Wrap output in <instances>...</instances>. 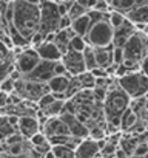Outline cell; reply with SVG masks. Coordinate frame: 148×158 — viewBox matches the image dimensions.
<instances>
[{
    "instance_id": "1",
    "label": "cell",
    "mask_w": 148,
    "mask_h": 158,
    "mask_svg": "<svg viewBox=\"0 0 148 158\" xmlns=\"http://www.w3.org/2000/svg\"><path fill=\"white\" fill-rule=\"evenodd\" d=\"M11 6H13L11 25L29 45V39L39 31V5L13 0Z\"/></svg>"
},
{
    "instance_id": "2",
    "label": "cell",
    "mask_w": 148,
    "mask_h": 158,
    "mask_svg": "<svg viewBox=\"0 0 148 158\" xmlns=\"http://www.w3.org/2000/svg\"><path fill=\"white\" fill-rule=\"evenodd\" d=\"M122 67L128 73L139 71V64L146 59V33L134 31L122 47Z\"/></svg>"
},
{
    "instance_id": "3",
    "label": "cell",
    "mask_w": 148,
    "mask_h": 158,
    "mask_svg": "<svg viewBox=\"0 0 148 158\" xmlns=\"http://www.w3.org/2000/svg\"><path fill=\"white\" fill-rule=\"evenodd\" d=\"M84 40L88 47H93V48H100V47L111 45V42H113V28L108 22V16L100 19V20L91 22L90 30L87 31Z\"/></svg>"
},
{
    "instance_id": "4",
    "label": "cell",
    "mask_w": 148,
    "mask_h": 158,
    "mask_svg": "<svg viewBox=\"0 0 148 158\" xmlns=\"http://www.w3.org/2000/svg\"><path fill=\"white\" fill-rule=\"evenodd\" d=\"M116 82L130 99L146 96V74H143L142 71H134L116 77Z\"/></svg>"
},
{
    "instance_id": "5",
    "label": "cell",
    "mask_w": 148,
    "mask_h": 158,
    "mask_svg": "<svg viewBox=\"0 0 148 158\" xmlns=\"http://www.w3.org/2000/svg\"><path fill=\"white\" fill-rule=\"evenodd\" d=\"M60 14L57 13V3L51 0H40L39 2V33L46 36L59 30Z\"/></svg>"
},
{
    "instance_id": "6",
    "label": "cell",
    "mask_w": 148,
    "mask_h": 158,
    "mask_svg": "<svg viewBox=\"0 0 148 158\" xmlns=\"http://www.w3.org/2000/svg\"><path fill=\"white\" fill-rule=\"evenodd\" d=\"M13 93H16L22 101H28V102H37L43 95L49 93L46 84H39V82H33L28 81L25 77H20L19 81L14 82V90Z\"/></svg>"
},
{
    "instance_id": "7",
    "label": "cell",
    "mask_w": 148,
    "mask_h": 158,
    "mask_svg": "<svg viewBox=\"0 0 148 158\" xmlns=\"http://www.w3.org/2000/svg\"><path fill=\"white\" fill-rule=\"evenodd\" d=\"M39 62H40V57L37 56L36 50L31 47L23 48L20 53L14 54V70H17L22 74V77L29 74Z\"/></svg>"
},
{
    "instance_id": "8",
    "label": "cell",
    "mask_w": 148,
    "mask_h": 158,
    "mask_svg": "<svg viewBox=\"0 0 148 158\" xmlns=\"http://www.w3.org/2000/svg\"><path fill=\"white\" fill-rule=\"evenodd\" d=\"M60 62L63 64L65 67V71L68 76H77L85 70V65H84V57H82V53L80 51H74V50H68L65 54H62V59Z\"/></svg>"
},
{
    "instance_id": "9",
    "label": "cell",
    "mask_w": 148,
    "mask_h": 158,
    "mask_svg": "<svg viewBox=\"0 0 148 158\" xmlns=\"http://www.w3.org/2000/svg\"><path fill=\"white\" fill-rule=\"evenodd\" d=\"M40 132L46 136V139H49V138H53V136H71L68 127H66L65 123L60 119V116L46 118V119L40 124Z\"/></svg>"
},
{
    "instance_id": "10",
    "label": "cell",
    "mask_w": 148,
    "mask_h": 158,
    "mask_svg": "<svg viewBox=\"0 0 148 158\" xmlns=\"http://www.w3.org/2000/svg\"><path fill=\"white\" fill-rule=\"evenodd\" d=\"M54 76V62H48V60H40L36 68L25 76V79L33 82H39V84H46L49 79Z\"/></svg>"
},
{
    "instance_id": "11",
    "label": "cell",
    "mask_w": 148,
    "mask_h": 158,
    "mask_svg": "<svg viewBox=\"0 0 148 158\" xmlns=\"http://www.w3.org/2000/svg\"><path fill=\"white\" fill-rule=\"evenodd\" d=\"M16 130L25 139H29L33 135H36L37 132H40V123L36 118V115H25V116L17 118Z\"/></svg>"
},
{
    "instance_id": "12",
    "label": "cell",
    "mask_w": 148,
    "mask_h": 158,
    "mask_svg": "<svg viewBox=\"0 0 148 158\" xmlns=\"http://www.w3.org/2000/svg\"><path fill=\"white\" fill-rule=\"evenodd\" d=\"M59 116H60V119L65 123V126L68 127L69 135H71L72 138H77V139H85V138H88V129H87L80 121H77L71 113L62 112Z\"/></svg>"
},
{
    "instance_id": "13",
    "label": "cell",
    "mask_w": 148,
    "mask_h": 158,
    "mask_svg": "<svg viewBox=\"0 0 148 158\" xmlns=\"http://www.w3.org/2000/svg\"><path fill=\"white\" fill-rule=\"evenodd\" d=\"M14 70V53L5 44L0 42V82L8 77Z\"/></svg>"
},
{
    "instance_id": "14",
    "label": "cell",
    "mask_w": 148,
    "mask_h": 158,
    "mask_svg": "<svg viewBox=\"0 0 148 158\" xmlns=\"http://www.w3.org/2000/svg\"><path fill=\"white\" fill-rule=\"evenodd\" d=\"M69 77L68 74H62V76H53L49 81L46 82L48 92L56 98V99H65V93L69 84Z\"/></svg>"
},
{
    "instance_id": "15",
    "label": "cell",
    "mask_w": 148,
    "mask_h": 158,
    "mask_svg": "<svg viewBox=\"0 0 148 158\" xmlns=\"http://www.w3.org/2000/svg\"><path fill=\"white\" fill-rule=\"evenodd\" d=\"M99 155V143L85 138L79 143V146L74 149V158H96Z\"/></svg>"
},
{
    "instance_id": "16",
    "label": "cell",
    "mask_w": 148,
    "mask_h": 158,
    "mask_svg": "<svg viewBox=\"0 0 148 158\" xmlns=\"http://www.w3.org/2000/svg\"><path fill=\"white\" fill-rule=\"evenodd\" d=\"M134 31H136L134 25L125 19V22H123L119 28L113 30V42H111V45H113V47H117V48H122L123 44L130 39V36H131Z\"/></svg>"
},
{
    "instance_id": "17",
    "label": "cell",
    "mask_w": 148,
    "mask_h": 158,
    "mask_svg": "<svg viewBox=\"0 0 148 158\" xmlns=\"http://www.w3.org/2000/svg\"><path fill=\"white\" fill-rule=\"evenodd\" d=\"M40 60H48V62H57L62 59V54L59 48L56 47L54 42H42L37 48H34Z\"/></svg>"
},
{
    "instance_id": "18",
    "label": "cell",
    "mask_w": 148,
    "mask_h": 158,
    "mask_svg": "<svg viewBox=\"0 0 148 158\" xmlns=\"http://www.w3.org/2000/svg\"><path fill=\"white\" fill-rule=\"evenodd\" d=\"M93 50H94V59H96V67L97 68L107 70L108 67L113 65V45L93 48Z\"/></svg>"
},
{
    "instance_id": "19",
    "label": "cell",
    "mask_w": 148,
    "mask_h": 158,
    "mask_svg": "<svg viewBox=\"0 0 148 158\" xmlns=\"http://www.w3.org/2000/svg\"><path fill=\"white\" fill-rule=\"evenodd\" d=\"M3 155L8 156V158H23L28 155L29 149H31V144L28 143V139L19 143V144H11V146H3Z\"/></svg>"
},
{
    "instance_id": "20",
    "label": "cell",
    "mask_w": 148,
    "mask_h": 158,
    "mask_svg": "<svg viewBox=\"0 0 148 158\" xmlns=\"http://www.w3.org/2000/svg\"><path fill=\"white\" fill-rule=\"evenodd\" d=\"M74 36H76V34L71 31V28L56 31V34H54V44H56V47L59 48L60 54H65V53L68 51V45H69V42H71V39H72Z\"/></svg>"
},
{
    "instance_id": "21",
    "label": "cell",
    "mask_w": 148,
    "mask_h": 158,
    "mask_svg": "<svg viewBox=\"0 0 148 158\" xmlns=\"http://www.w3.org/2000/svg\"><path fill=\"white\" fill-rule=\"evenodd\" d=\"M128 107H130V109L133 110V113L137 116L139 123H142V124H146V96H142V98L131 99Z\"/></svg>"
},
{
    "instance_id": "22",
    "label": "cell",
    "mask_w": 148,
    "mask_h": 158,
    "mask_svg": "<svg viewBox=\"0 0 148 158\" xmlns=\"http://www.w3.org/2000/svg\"><path fill=\"white\" fill-rule=\"evenodd\" d=\"M90 25H91V20H90L88 14H84V16L77 17V19H74V20L71 22V27H69V28H71V31L76 34V36L85 37L87 31L90 30Z\"/></svg>"
},
{
    "instance_id": "23",
    "label": "cell",
    "mask_w": 148,
    "mask_h": 158,
    "mask_svg": "<svg viewBox=\"0 0 148 158\" xmlns=\"http://www.w3.org/2000/svg\"><path fill=\"white\" fill-rule=\"evenodd\" d=\"M137 123H139L137 116H136V115L133 113V110L128 107V109L125 110V113L122 115V118H120V127H119L120 133H131V130L136 127Z\"/></svg>"
},
{
    "instance_id": "24",
    "label": "cell",
    "mask_w": 148,
    "mask_h": 158,
    "mask_svg": "<svg viewBox=\"0 0 148 158\" xmlns=\"http://www.w3.org/2000/svg\"><path fill=\"white\" fill-rule=\"evenodd\" d=\"M125 19L131 22L133 25L137 23H146V5L145 6H134L128 13H125Z\"/></svg>"
},
{
    "instance_id": "25",
    "label": "cell",
    "mask_w": 148,
    "mask_h": 158,
    "mask_svg": "<svg viewBox=\"0 0 148 158\" xmlns=\"http://www.w3.org/2000/svg\"><path fill=\"white\" fill-rule=\"evenodd\" d=\"M16 126L11 124V121L8 119V116L0 115V144H2L10 135L16 133Z\"/></svg>"
},
{
    "instance_id": "26",
    "label": "cell",
    "mask_w": 148,
    "mask_h": 158,
    "mask_svg": "<svg viewBox=\"0 0 148 158\" xmlns=\"http://www.w3.org/2000/svg\"><path fill=\"white\" fill-rule=\"evenodd\" d=\"M133 8H134V0H110V10L119 11L123 16Z\"/></svg>"
},
{
    "instance_id": "27",
    "label": "cell",
    "mask_w": 148,
    "mask_h": 158,
    "mask_svg": "<svg viewBox=\"0 0 148 158\" xmlns=\"http://www.w3.org/2000/svg\"><path fill=\"white\" fill-rule=\"evenodd\" d=\"M63 107H65V99H54L42 113L46 116V118H53V116H59L62 112H63Z\"/></svg>"
},
{
    "instance_id": "28",
    "label": "cell",
    "mask_w": 148,
    "mask_h": 158,
    "mask_svg": "<svg viewBox=\"0 0 148 158\" xmlns=\"http://www.w3.org/2000/svg\"><path fill=\"white\" fill-rule=\"evenodd\" d=\"M82 57H84V65L87 71H91L96 68V59H94V50L91 47H85V50L82 51Z\"/></svg>"
},
{
    "instance_id": "29",
    "label": "cell",
    "mask_w": 148,
    "mask_h": 158,
    "mask_svg": "<svg viewBox=\"0 0 148 158\" xmlns=\"http://www.w3.org/2000/svg\"><path fill=\"white\" fill-rule=\"evenodd\" d=\"M80 90H84V89H82V85H80V82H79V79H77L76 76H71V77H69L68 89H66V93H65V101L69 99V98H72L74 95H77Z\"/></svg>"
},
{
    "instance_id": "30",
    "label": "cell",
    "mask_w": 148,
    "mask_h": 158,
    "mask_svg": "<svg viewBox=\"0 0 148 158\" xmlns=\"http://www.w3.org/2000/svg\"><path fill=\"white\" fill-rule=\"evenodd\" d=\"M76 77L79 79V82H80L84 90H93L94 89V81H96V79H94V76L90 71H84V73L77 74Z\"/></svg>"
},
{
    "instance_id": "31",
    "label": "cell",
    "mask_w": 148,
    "mask_h": 158,
    "mask_svg": "<svg viewBox=\"0 0 148 158\" xmlns=\"http://www.w3.org/2000/svg\"><path fill=\"white\" fill-rule=\"evenodd\" d=\"M84 14H87V10L84 6H80L79 3H76L74 0H71V5L68 6V13H66V16L69 17V20L72 22L74 19H77V17H80Z\"/></svg>"
},
{
    "instance_id": "32",
    "label": "cell",
    "mask_w": 148,
    "mask_h": 158,
    "mask_svg": "<svg viewBox=\"0 0 148 158\" xmlns=\"http://www.w3.org/2000/svg\"><path fill=\"white\" fill-rule=\"evenodd\" d=\"M54 158H74V150L66 146H51Z\"/></svg>"
},
{
    "instance_id": "33",
    "label": "cell",
    "mask_w": 148,
    "mask_h": 158,
    "mask_svg": "<svg viewBox=\"0 0 148 158\" xmlns=\"http://www.w3.org/2000/svg\"><path fill=\"white\" fill-rule=\"evenodd\" d=\"M108 22H110L111 28L116 30V28H119V27L125 22V16H123L122 13H119V11L110 10V13H108Z\"/></svg>"
},
{
    "instance_id": "34",
    "label": "cell",
    "mask_w": 148,
    "mask_h": 158,
    "mask_svg": "<svg viewBox=\"0 0 148 158\" xmlns=\"http://www.w3.org/2000/svg\"><path fill=\"white\" fill-rule=\"evenodd\" d=\"M146 152H148V139L143 138L134 147V152H133V156L131 158H143V156H146Z\"/></svg>"
},
{
    "instance_id": "35",
    "label": "cell",
    "mask_w": 148,
    "mask_h": 158,
    "mask_svg": "<svg viewBox=\"0 0 148 158\" xmlns=\"http://www.w3.org/2000/svg\"><path fill=\"white\" fill-rule=\"evenodd\" d=\"M85 47H87V44H85L84 37L74 36V37L71 39L69 45H68V50H74V51H80V53H82V51L85 50Z\"/></svg>"
},
{
    "instance_id": "36",
    "label": "cell",
    "mask_w": 148,
    "mask_h": 158,
    "mask_svg": "<svg viewBox=\"0 0 148 158\" xmlns=\"http://www.w3.org/2000/svg\"><path fill=\"white\" fill-rule=\"evenodd\" d=\"M28 143L31 144V147H39V146L48 143V139H46V136H45L42 132H37L36 135H33V136L28 139Z\"/></svg>"
},
{
    "instance_id": "37",
    "label": "cell",
    "mask_w": 148,
    "mask_h": 158,
    "mask_svg": "<svg viewBox=\"0 0 148 158\" xmlns=\"http://www.w3.org/2000/svg\"><path fill=\"white\" fill-rule=\"evenodd\" d=\"M13 90H14V81L8 76V77H5L3 81L0 82V92L10 95V93H13Z\"/></svg>"
},
{
    "instance_id": "38",
    "label": "cell",
    "mask_w": 148,
    "mask_h": 158,
    "mask_svg": "<svg viewBox=\"0 0 148 158\" xmlns=\"http://www.w3.org/2000/svg\"><path fill=\"white\" fill-rule=\"evenodd\" d=\"M22 141H25V138H23L20 133H17V132H16V133L10 135V136H8L2 144H3V146H11V144H19V143H22Z\"/></svg>"
},
{
    "instance_id": "39",
    "label": "cell",
    "mask_w": 148,
    "mask_h": 158,
    "mask_svg": "<svg viewBox=\"0 0 148 158\" xmlns=\"http://www.w3.org/2000/svg\"><path fill=\"white\" fill-rule=\"evenodd\" d=\"M93 10L94 11H99V13H108L110 11V5H108L107 0H96Z\"/></svg>"
},
{
    "instance_id": "40",
    "label": "cell",
    "mask_w": 148,
    "mask_h": 158,
    "mask_svg": "<svg viewBox=\"0 0 148 158\" xmlns=\"http://www.w3.org/2000/svg\"><path fill=\"white\" fill-rule=\"evenodd\" d=\"M123 60V54H122V48L113 47V64L114 65H120Z\"/></svg>"
},
{
    "instance_id": "41",
    "label": "cell",
    "mask_w": 148,
    "mask_h": 158,
    "mask_svg": "<svg viewBox=\"0 0 148 158\" xmlns=\"http://www.w3.org/2000/svg\"><path fill=\"white\" fill-rule=\"evenodd\" d=\"M69 27H71L69 17H68V16H62L60 20H59V30H66V28H69ZM59 30H57V31H59Z\"/></svg>"
},
{
    "instance_id": "42",
    "label": "cell",
    "mask_w": 148,
    "mask_h": 158,
    "mask_svg": "<svg viewBox=\"0 0 148 158\" xmlns=\"http://www.w3.org/2000/svg\"><path fill=\"white\" fill-rule=\"evenodd\" d=\"M8 106V95L3 93V92H0V109H3Z\"/></svg>"
},
{
    "instance_id": "43",
    "label": "cell",
    "mask_w": 148,
    "mask_h": 158,
    "mask_svg": "<svg viewBox=\"0 0 148 158\" xmlns=\"http://www.w3.org/2000/svg\"><path fill=\"white\" fill-rule=\"evenodd\" d=\"M114 158H128V156H127V155H125V153H123L119 147H117V150L114 152Z\"/></svg>"
},
{
    "instance_id": "44",
    "label": "cell",
    "mask_w": 148,
    "mask_h": 158,
    "mask_svg": "<svg viewBox=\"0 0 148 158\" xmlns=\"http://www.w3.org/2000/svg\"><path fill=\"white\" fill-rule=\"evenodd\" d=\"M20 2H26V3H31V5H39L40 0H20Z\"/></svg>"
},
{
    "instance_id": "45",
    "label": "cell",
    "mask_w": 148,
    "mask_h": 158,
    "mask_svg": "<svg viewBox=\"0 0 148 158\" xmlns=\"http://www.w3.org/2000/svg\"><path fill=\"white\" fill-rule=\"evenodd\" d=\"M0 2L5 3V5H8V3H11V2H13V0H0Z\"/></svg>"
},
{
    "instance_id": "46",
    "label": "cell",
    "mask_w": 148,
    "mask_h": 158,
    "mask_svg": "<svg viewBox=\"0 0 148 158\" xmlns=\"http://www.w3.org/2000/svg\"><path fill=\"white\" fill-rule=\"evenodd\" d=\"M0 158H8V156H5V155H0Z\"/></svg>"
},
{
    "instance_id": "47",
    "label": "cell",
    "mask_w": 148,
    "mask_h": 158,
    "mask_svg": "<svg viewBox=\"0 0 148 158\" xmlns=\"http://www.w3.org/2000/svg\"><path fill=\"white\" fill-rule=\"evenodd\" d=\"M96 158H100V156H99V155H97V156H96Z\"/></svg>"
},
{
    "instance_id": "48",
    "label": "cell",
    "mask_w": 148,
    "mask_h": 158,
    "mask_svg": "<svg viewBox=\"0 0 148 158\" xmlns=\"http://www.w3.org/2000/svg\"><path fill=\"white\" fill-rule=\"evenodd\" d=\"M51 2H56V0H51Z\"/></svg>"
},
{
    "instance_id": "49",
    "label": "cell",
    "mask_w": 148,
    "mask_h": 158,
    "mask_svg": "<svg viewBox=\"0 0 148 158\" xmlns=\"http://www.w3.org/2000/svg\"><path fill=\"white\" fill-rule=\"evenodd\" d=\"M23 158H26V156H23Z\"/></svg>"
}]
</instances>
